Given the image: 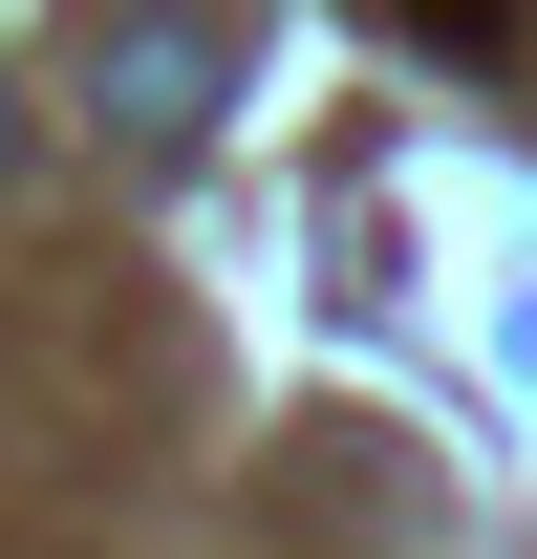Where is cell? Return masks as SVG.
<instances>
[{"label": "cell", "instance_id": "cell-1", "mask_svg": "<svg viewBox=\"0 0 537 559\" xmlns=\"http://www.w3.org/2000/svg\"><path fill=\"white\" fill-rule=\"evenodd\" d=\"M108 86H130V130L172 151V130L215 108V44H194V22H130V44H108Z\"/></svg>", "mask_w": 537, "mask_h": 559}, {"label": "cell", "instance_id": "cell-2", "mask_svg": "<svg viewBox=\"0 0 537 559\" xmlns=\"http://www.w3.org/2000/svg\"><path fill=\"white\" fill-rule=\"evenodd\" d=\"M387 22H408V44H494V0H387Z\"/></svg>", "mask_w": 537, "mask_h": 559}]
</instances>
